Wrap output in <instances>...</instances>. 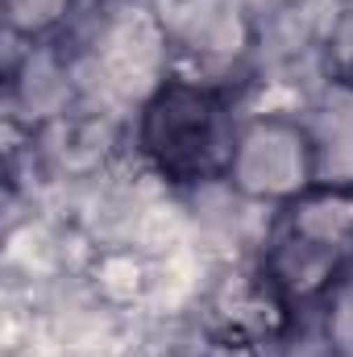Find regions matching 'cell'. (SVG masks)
<instances>
[{"instance_id": "1", "label": "cell", "mask_w": 353, "mask_h": 357, "mask_svg": "<svg viewBox=\"0 0 353 357\" xmlns=\"http://www.w3.org/2000/svg\"><path fill=\"white\" fill-rule=\"evenodd\" d=\"M233 104L208 84H167L150 100L142 146L167 183H208L233 158Z\"/></svg>"}]
</instances>
